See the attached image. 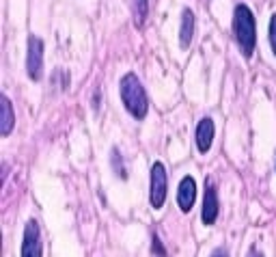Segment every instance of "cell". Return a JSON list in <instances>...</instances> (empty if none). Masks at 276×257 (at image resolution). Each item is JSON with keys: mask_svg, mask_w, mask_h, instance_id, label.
Instances as JSON below:
<instances>
[{"mask_svg": "<svg viewBox=\"0 0 276 257\" xmlns=\"http://www.w3.org/2000/svg\"><path fill=\"white\" fill-rule=\"evenodd\" d=\"M119 91H121V102L125 106V110L132 115L134 119H145L149 112V99L145 93V87L138 80V76L127 71L119 82Z\"/></svg>", "mask_w": 276, "mask_h": 257, "instance_id": "1", "label": "cell"}, {"mask_svg": "<svg viewBox=\"0 0 276 257\" xmlns=\"http://www.w3.org/2000/svg\"><path fill=\"white\" fill-rule=\"evenodd\" d=\"M233 35L242 54L250 59L257 46V26H255V16H252L250 7L239 3L233 11Z\"/></svg>", "mask_w": 276, "mask_h": 257, "instance_id": "2", "label": "cell"}, {"mask_svg": "<svg viewBox=\"0 0 276 257\" xmlns=\"http://www.w3.org/2000/svg\"><path fill=\"white\" fill-rule=\"evenodd\" d=\"M169 177H166V169L162 162L151 164V173H149V203L154 210H160L166 201L169 195Z\"/></svg>", "mask_w": 276, "mask_h": 257, "instance_id": "3", "label": "cell"}, {"mask_svg": "<svg viewBox=\"0 0 276 257\" xmlns=\"http://www.w3.org/2000/svg\"><path fill=\"white\" fill-rule=\"evenodd\" d=\"M43 41L37 35H31L28 37V52H26V74L31 80L39 82L43 78Z\"/></svg>", "mask_w": 276, "mask_h": 257, "instance_id": "4", "label": "cell"}, {"mask_svg": "<svg viewBox=\"0 0 276 257\" xmlns=\"http://www.w3.org/2000/svg\"><path fill=\"white\" fill-rule=\"evenodd\" d=\"M43 246H41V231L39 223L31 218L24 227V238H22V257H41Z\"/></svg>", "mask_w": 276, "mask_h": 257, "instance_id": "5", "label": "cell"}, {"mask_svg": "<svg viewBox=\"0 0 276 257\" xmlns=\"http://www.w3.org/2000/svg\"><path fill=\"white\" fill-rule=\"evenodd\" d=\"M218 214H220V201H218V192L216 186L207 180L205 186V195H203V210H201V218L205 225H214Z\"/></svg>", "mask_w": 276, "mask_h": 257, "instance_id": "6", "label": "cell"}, {"mask_svg": "<svg viewBox=\"0 0 276 257\" xmlns=\"http://www.w3.org/2000/svg\"><path fill=\"white\" fill-rule=\"evenodd\" d=\"M194 199H197V182H194L192 175L181 177L179 188H177V205L181 212H190L194 205Z\"/></svg>", "mask_w": 276, "mask_h": 257, "instance_id": "7", "label": "cell"}, {"mask_svg": "<svg viewBox=\"0 0 276 257\" xmlns=\"http://www.w3.org/2000/svg\"><path fill=\"white\" fill-rule=\"evenodd\" d=\"M214 132H216V127H214V121L209 117L199 121V125H197V147H199L201 154L209 152L212 141H214Z\"/></svg>", "mask_w": 276, "mask_h": 257, "instance_id": "8", "label": "cell"}, {"mask_svg": "<svg viewBox=\"0 0 276 257\" xmlns=\"http://www.w3.org/2000/svg\"><path fill=\"white\" fill-rule=\"evenodd\" d=\"M192 37H194V13L192 9H186L181 11V26H179V46L188 50V46L192 44Z\"/></svg>", "mask_w": 276, "mask_h": 257, "instance_id": "9", "label": "cell"}, {"mask_svg": "<svg viewBox=\"0 0 276 257\" xmlns=\"http://www.w3.org/2000/svg\"><path fill=\"white\" fill-rule=\"evenodd\" d=\"M13 125H16V112H13L11 99L3 95L0 99V132H3V137H9Z\"/></svg>", "mask_w": 276, "mask_h": 257, "instance_id": "10", "label": "cell"}, {"mask_svg": "<svg viewBox=\"0 0 276 257\" xmlns=\"http://www.w3.org/2000/svg\"><path fill=\"white\" fill-rule=\"evenodd\" d=\"M147 5H149V0H134V22H136V26L145 24V18H147Z\"/></svg>", "mask_w": 276, "mask_h": 257, "instance_id": "11", "label": "cell"}, {"mask_svg": "<svg viewBox=\"0 0 276 257\" xmlns=\"http://www.w3.org/2000/svg\"><path fill=\"white\" fill-rule=\"evenodd\" d=\"M110 160H112V169H114V173L121 175L123 180L127 177L125 173V164H123V158H121V154H119V149H112V156H110Z\"/></svg>", "mask_w": 276, "mask_h": 257, "instance_id": "12", "label": "cell"}, {"mask_svg": "<svg viewBox=\"0 0 276 257\" xmlns=\"http://www.w3.org/2000/svg\"><path fill=\"white\" fill-rule=\"evenodd\" d=\"M151 253H154L156 257H169V253H166V248L162 244V240H160L156 233H154V238H151Z\"/></svg>", "mask_w": 276, "mask_h": 257, "instance_id": "13", "label": "cell"}, {"mask_svg": "<svg viewBox=\"0 0 276 257\" xmlns=\"http://www.w3.org/2000/svg\"><path fill=\"white\" fill-rule=\"evenodd\" d=\"M270 48L276 56V13H272V18H270Z\"/></svg>", "mask_w": 276, "mask_h": 257, "instance_id": "14", "label": "cell"}, {"mask_svg": "<svg viewBox=\"0 0 276 257\" xmlns=\"http://www.w3.org/2000/svg\"><path fill=\"white\" fill-rule=\"evenodd\" d=\"M209 257H229V251L224 246H218V248H214V253Z\"/></svg>", "mask_w": 276, "mask_h": 257, "instance_id": "15", "label": "cell"}, {"mask_svg": "<svg viewBox=\"0 0 276 257\" xmlns=\"http://www.w3.org/2000/svg\"><path fill=\"white\" fill-rule=\"evenodd\" d=\"M246 257H263V253H261L257 246H250V251H248V255H246Z\"/></svg>", "mask_w": 276, "mask_h": 257, "instance_id": "16", "label": "cell"}]
</instances>
